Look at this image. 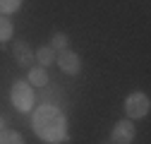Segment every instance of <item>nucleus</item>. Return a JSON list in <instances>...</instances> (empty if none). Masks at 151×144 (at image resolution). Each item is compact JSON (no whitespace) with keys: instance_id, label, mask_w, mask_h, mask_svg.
Segmentation results:
<instances>
[{"instance_id":"nucleus-1","label":"nucleus","mask_w":151,"mask_h":144,"mask_svg":"<svg viewBox=\"0 0 151 144\" xmlns=\"http://www.w3.org/2000/svg\"><path fill=\"white\" fill-rule=\"evenodd\" d=\"M31 125H34V132L50 144H58V142L67 139V120L58 106L41 103L39 111L31 118Z\"/></svg>"},{"instance_id":"nucleus-2","label":"nucleus","mask_w":151,"mask_h":144,"mask_svg":"<svg viewBox=\"0 0 151 144\" xmlns=\"http://www.w3.org/2000/svg\"><path fill=\"white\" fill-rule=\"evenodd\" d=\"M149 108H151V101L144 91H132L127 99H125V113L129 120H134V118H144L149 113Z\"/></svg>"},{"instance_id":"nucleus-3","label":"nucleus","mask_w":151,"mask_h":144,"mask_svg":"<svg viewBox=\"0 0 151 144\" xmlns=\"http://www.w3.org/2000/svg\"><path fill=\"white\" fill-rule=\"evenodd\" d=\"M34 101V91H31V84L29 82H14L12 84V103L17 111H29Z\"/></svg>"},{"instance_id":"nucleus-4","label":"nucleus","mask_w":151,"mask_h":144,"mask_svg":"<svg viewBox=\"0 0 151 144\" xmlns=\"http://www.w3.org/2000/svg\"><path fill=\"white\" fill-rule=\"evenodd\" d=\"M134 139V125H132L129 118L125 120H118L115 127H113V135H110V144H132Z\"/></svg>"},{"instance_id":"nucleus-5","label":"nucleus","mask_w":151,"mask_h":144,"mask_svg":"<svg viewBox=\"0 0 151 144\" xmlns=\"http://www.w3.org/2000/svg\"><path fill=\"white\" fill-rule=\"evenodd\" d=\"M55 63H58V65H60V70H63V72H67V75H77V72L82 70V58H79L74 50H70V48L60 50V55L55 58Z\"/></svg>"},{"instance_id":"nucleus-6","label":"nucleus","mask_w":151,"mask_h":144,"mask_svg":"<svg viewBox=\"0 0 151 144\" xmlns=\"http://www.w3.org/2000/svg\"><path fill=\"white\" fill-rule=\"evenodd\" d=\"M12 53H14V60L19 63L22 67H31L34 65V50L29 48V43H24V41H14V46H12Z\"/></svg>"},{"instance_id":"nucleus-7","label":"nucleus","mask_w":151,"mask_h":144,"mask_svg":"<svg viewBox=\"0 0 151 144\" xmlns=\"http://www.w3.org/2000/svg\"><path fill=\"white\" fill-rule=\"evenodd\" d=\"M34 55H36V60L41 63V67H48V65H53V63H55V58H58V55H55V50H53L50 46H41L39 50L34 53Z\"/></svg>"},{"instance_id":"nucleus-8","label":"nucleus","mask_w":151,"mask_h":144,"mask_svg":"<svg viewBox=\"0 0 151 144\" xmlns=\"http://www.w3.org/2000/svg\"><path fill=\"white\" fill-rule=\"evenodd\" d=\"M29 84L31 86H46L48 84V75L43 67H31L29 70Z\"/></svg>"},{"instance_id":"nucleus-9","label":"nucleus","mask_w":151,"mask_h":144,"mask_svg":"<svg viewBox=\"0 0 151 144\" xmlns=\"http://www.w3.org/2000/svg\"><path fill=\"white\" fill-rule=\"evenodd\" d=\"M12 31H14V27H12V22H10V17L0 14V43H5V41L12 39Z\"/></svg>"},{"instance_id":"nucleus-10","label":"nucleus","mask_w":151,"mask_h":144,"mask_svg":"<svg viewBox=\"0 0 151 144\" xmlns=\"http://www.w3.org/2000/svg\"><path fill=\"white\" fill-rule=\"evenodd\" d=\"M50 48L58 53V50H65V48H70V39H67V34H63V31H55L53 34V39H50Z\"/></svg>"},{"instance_id":"nucleus-11","label":"nucleus","mask_w":151,"mask_h":144,"mask_svg":"<svg viewBox=\"0 0 151 144\" xmlns=\"http://www.w3.org/2000/svg\"><path fill=\"white\" fill-rule=\"evenodd\" d=\"M22 7V0H0V14H12Z\"/></svg>"},{"instance_id":"nucleus-12","label":"nucleus","mask_w":151,"mask_h":144,"mask_svg":"<svg viewBox=\"0 0 151 144\" xmlns=\"http://www.w3.org/2000/svg\"><path fill=\"white\" fill-rule=\"evenodd\" d=\"M0 144H24L19 132H0Z\"/></svg>"}]
</instances>
